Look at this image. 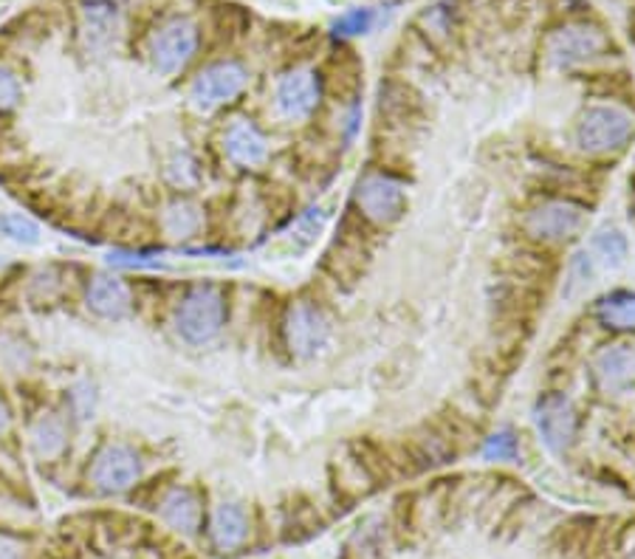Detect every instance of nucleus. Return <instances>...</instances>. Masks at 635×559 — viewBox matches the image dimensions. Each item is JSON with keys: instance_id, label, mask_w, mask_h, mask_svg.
I'll return each instance as SVG.
<instances>
[{"instance_id": "9b49d317", "label": "nucleus", "mask_w": 635, "mask_h": 559, "mask_svg": "<svg viewBox=\"0 0 635 559\" xmlns=\"http://www.w3.org/2000/svg\"><path fill=\"white\" fill-rule=\"evenodd\" d=\"M320 77L309 72V68H294V72L280 77V83H277V108L289 119H309L316 110V105H320Z\"/></svg>"}, {"instance_id": "20e7f679", "label": "nucleus", "mask_w": 635, "mask_h": 559, "mask_svg": "<svg viewBox=\"0 0 635 559\" xmlns=\"http://www.w3.org/2000/svg\"><path fill=\"white\" fill-rule=\"evenodd\" d=\"M531 418L546 450L557 452V455L571 450L573 438H577V410H573V401L568 396H562V393L539 396Z\"/></svg>"}, {"instance_id": "cd10ccee", "label": "nucleus", "mask_w": 635, "mask_h": 559, "mask_svg": "<svg viewBox=\"0 0 635 559\" xmlns=\"http://www.w3.org/2000/svg\"><path fill=\"white\" fill-rule=\"evenodd\" d=\"M9 424H12V416H9V407H7V401L0 399V436L9 430Z\"/></svg>"}, {"instance_id": "dca6fc26", "label": "nucleus", "mask_w": 635, "mask_h": 559, "mask_svg": "<svg viewBox=\"0 0 635 559\" xmlns=\"http://www.w3.org/2000/svg\"><path fill=\"white\" fill-rule=\"evenodd\" d=\"M246 534H249V517L244 508L238 503H220L209 523L212 546L218 551H232V548L244 546Z\"/></svg>"}, {"instance_id": "b1692460", "label": "nucleus", "mask_w": 635, "mask_h": 559, "mask_svg": "<svg viewBox=\"0 0 635 559\" xmlns=\"http://www.w3.org/2000/svg\"><path fill=\"white\" fill-rule=\"evenodd\" d=\"M517 452H520V447H517V438H514V432H508V430L494 432V436L486 441V447H483V458H486V461H492V463L514 461V458H517Z\"/></svg>"}, {"instance_id": "ddd939ff", "label": "nucleus", "mask_w": 635, "mask_h": 559, "mask_svg": "<svg viewBox=\"0 0 635 559\" xmlns=\"http://www.w3.org/2000/svg\"><path fill=\"white\" fill-rule=\"evenodd\" d=\"M593 376L602 390H618L635 379V347L610 345L593 359Z\"/></svg>"}, {"instance_id": "2eb2a0df", "label": "nucleus", "mask_w": 635, "mask_h": 559, "mask_svg": "<svg viewBox=\"0 0 635 559\" xmlns=\"http://www.w3.org/2000/svg\"><path fill=\"white\" fill-rule=\"evenodd\" d=\"M88 309L105 320H122L130 311V291L119 277L97 275L88 286Z\"/></svg>"}, {"instance_id": "aec40b11", "label": "nucleus", "mask_w": 635, "mask_h": 559, "mask_svg": "<svg viewBox=\"0 0 635 559\" xmlns=\"http://www.w3.org/2000/svg\"><path fill=\"white\" fill-rule=\"evenodd\" d=\"M627 238H624V232L616 229V226H604L593 235V255L602 260L604 266L610 269H618V266L627 264Z\"/></svg>"}, {"instance_id": "a878e982", "label": "nucleus", "mask_w": 635, "mask_h": 559, "mask_svg": "<svg viewBox=\"0 0 635 559\" xmlns=\"http://www.w3.org/2000/svg\"><path fill=\"white\" fill-rule=\"evenodd\" d=\"M18 103H20L18 77H14L12 68L0 65V114H7V110L18 108Z\"/></svg>"}, {"instance_id": "393cba45", "label": "nucleus", "mask_w": 635, "mask_h": 559, "mask_svg": "<svg viewBox=\"0 0 635 559\" xmlns=\"http://www.w3.org/2000/svg\"><path fill=\"white\" fill-rule=\"evenodd\" d=\"M0 232H3L7 238L18 240V244H26V246H34L40 240L37 224L23 218V215H3V218H0Z\"/></svg>"}, {"instance_id": "4be33fe9", "label": "nucleus", "mask_w": 635, "mask_h": 559, "mask_svg": "<svg viewBox=\"0 0 635 559\" xmlns=\"http://www.w3.org/2000/svg\"><path fill=\"white\" fill-rule=\"evenodd\" d=\"M593 280V255L588 249L577 251L568 264V280H564V297H577Z\"/></svg>"}, {"instance_id": "0eeeda50", "label": "nucleus", "mask_w": 635, "mask_h": 559, "mask_svg": "<svg viewBox=\"0 0 635 559\" xmlns=\"http://www.w3.org/2000/svg\"><path fill=\"white\" fill-rule=\"evenodd\" d=\"M356 204L373 224H396L407 213L405 186L385 173H370L356 184Z\"/></svg>"}, {"instance_id": "a211bd4d", "label": "nucleus", "mask_w": 635, "mask_h": 559, "mask_svg": "<svg viewBox=\"0 0 635 559\" xmlns=\"http://www.w3.org/2000/svg\"><path fill=\"white\" fill-rule=\"evenodd\" d=\"M596 314L607 329H635V291H613L602 297Z\"/></svg>"}, {"instance_id": "4468645a", "label": "nucleus", "mask_w": 635, "mask_h": 559, "mask_svg": "<svg viewBox=\"0 0 635 559\" xmlns=\"http://www.w3.org/2000/svg\"><path fill=\"white\" fill-rule=\"evenodd\" d=\"M161 520L184 537H193L201 528V501L193 488L175 486L161 501Z\"/></svg>"}, {"instance_id": "39448f33", "label": "nucleus", "mask_w": 635, "mask_h": 559, "mask_svg": "<svg viewBox=\"0 0 635 559\" xmlns=\"http://www.w3.org/2000/svg\"><path fill=\"white\" fill-rule=\"evenodd\" d=\"M246 83H249V74L235 60L212 63L195 77L193 88H190V99H193L198 110H215L238 97L240 90L246 88Z\"/></svg>"}, {"instance_id": "f8f14e48", "label": "nucleus", "mask_w": 635, "mask_h": 559, "mask_svg": "<svg viewBox=\"0 0 635 559\" xmlns=\"http://www.w3.org/2000/svg\"><path fill=\"white\" fill-rule=\"evenodd\" d=\"M224 150L235 164L255 168V164H260L269 155V142H266V136L255 125L246 122V119H235L224 136Z\"/></svg>"}, {"instance_id": "6e6552de", "label": "nucleus", "mask_w": 635, "mask_h": 559, "mask_svg": "<svg viewBox=\"0 0 635 559\" xmlns=\"http://www.w3.org/2000/svg\"><path fill=\"white\" fill-rule=\"evenodd\" d=\"M195 49H198V26L193 20L179 18L155 32L153 43H150V60H153L155 72L170 77L193 60Z\"/></svg>"}, {"instance_id": "7ed1b4c3", "label": "nucleus", "mask_w": 635, "mask_h": 559, "mask_svg": "<svg viewBox=\"0 0 635 559\" xmlns=\"http://www.w3.org/2000/svg\"><path fill=\"white\" fill-rule=\"evenodd\" d=\"M607 49L610 40L602 29L593 23H571V26L557 29L546 40V60L559 72H568V68H579V65L604 57Z\"/></svg>"}, {"instance_id": "423d86ee", "label": "nucleus", "mask_w": 635, "mask_h": 559, "mask_svg": "<svg viewBox=\"0 0 635 559\" xmlns=\"http://www.w3.org/2000/svg\"><path fill=\"white\" fill-rule=\"evenodd\" d=\"M286 342L297 359H314L331 342L327 316L316 309L314 302H294L286 314Z\"/></svg>"}, {"instance_id": "bb28decb", "label": "nucleus", "mask_w": 635, "mask_h": 559, "mask_svg": "<svg viewBox=\"0 0 635 559\" xmlns=\"http://www.w3.org/2000/svg\"><path fill=\"white\" fill-rule=\"evenodd\" d=\"M74 399L83 401V407H79V416L88 418L90 410H94V396H88V385L77 387V393H74Z\"/></svg>"}, {"instance_id": "6ab92c4d", "label": "nucleus", "mask_w": 635, "mask_h": 559, "mask_svg": "<svg viewBox=\"0 0 635 559\" xmlns=\"http://www.w3.org/2000/svg\"><path fill=\"white\" fill-rule=\"evenodd\" d=\"M32 447L40 458H45V461L57 458L60 452L65 450L63 418L54 416V412H49V416L40 418L37 424L32 427Z\"/></svg>"}, {"instance_id": "1a4fd4ad", "label": "nucleus", "mask_w": 635, "mask_h": 559, "mask_svg": "<svg viewBox=\"0 0 635 559\" xmlns=\"http://www.w3.org/2000/svg\"><path fill=\"white\" fill-rule=\"evenodd\" d=\"M141 477V461L130 447L108 444L94 461L90 481L105 495H119Z\"/></svg>"}, {"instance_id": "f257e3e1", "label": "nucleus", "mask_w": 635, "mask_h": 559, "mask_svg": "<svg viewBox=\"0 0 635 559\" xmlns=\"http://www.w3.org/2000/svg\"><path fill=\"white\" fill-rule=\"evenodd\" d=\"M635 136V119L616 105H593L577 122V148L588 155L618 153Z\"/></svg>"}, {"instance_id": "f03ea898", "label": "nucleus", "mask_w": 635, "mask_h": 559, "mask_svg": "<svg viewBox=\"0 0 635 559\" xmlns=\"http://www.w3.org/2000/svg\"><path fill=\"white\" fill-rule=\"evenodd\" d=\"M226 322V300L215 286H195L175 311V329L190 345H206L220 334Z\"/></svg>"}, {"instance_id": "f3484780", "label": "nucleus", "mask_w": 635, "mask_h": 559, "mask_svg": "<svg viewBox=\"0 0 635 559\" xmlns=\"http://www.w3.org/2000/svg\"><path fill=\"white\" fill-rule=\"evenodd\" d=\"M122 9L125 0H79V12L90 37H108L122 18Z\"/></svg>"}, {"instance_id": "9d476101", "label": "nucleus", "mask_w": 635, "mask_h": 559, "mask_svg": "<svg viewBox=\"0 0 635 559\" xmlns=\"http://www.w3.org/2000/svg\"><path fill=\"white\" fill-rule=\"evenodd\" d=\"M584 226V209L571 201H551V204L537 206L534 213H528L526 229L534 238L548 240V244H559V240L573 238Z\"/></svg>"}, {"instance_id": "412c9836", "label": "nucleus", "mask_w": 635, "mask_h": 559, "mask_svg": "<svg viewBox=\"0 0 635 559\" xmlns=\"http://www.w3.org/2000/svg\"><path fill=\"white\" fill-rule=\"evenodd\" d=\"M198 226H201L198 206L186 204V201L173 204L168 209V215H164V229H168L170 235H175V238H190V235L198 232Z\"/></svg>"}, {"instance_id": "5701e85b", "label": "nucleus", "mask_w": 635, "mask_h": 559, "mask_svg": "<svg viewBox=\"0 0 635 559\" xmlns=\"http://www.w3.org/2000/svg\"><path fill=\"white\" fill-rule=\"evenodd\" d=\"M373 23H376L373 9H351V12H345L334 23V34H340V37H359V34L370 32Z\"/></svg>"}]
</instances>
